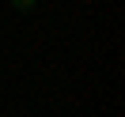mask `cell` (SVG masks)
<instances>
[{
  "instance_id": "cell-1",
  "label": "cell",
  "mask_w": 125,
  "mask_h": 117,
  "mask_svg": "<svg viewBox=\"0 0 125 117\" xmlns=\"http://www.w3.org/2000/svg\"><path fill=\"white\" fill-rule=\"evenodd\" d=\"M34 8H38V0H11V11H19V15H27Z\"/></svg>"
}]
</instances>
